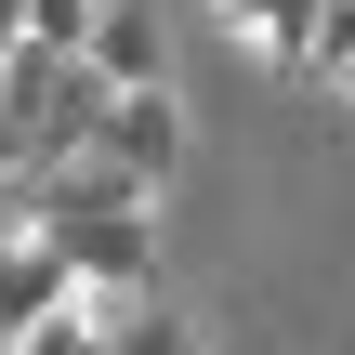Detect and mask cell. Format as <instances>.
Instances as JSON below:
<instances>
[{"label":"cell","instance_id":"3","mask_svg":"<svg viewBox=\"0 0 355 355\" xmlns=\"http://www.w3.org/2000/svg\"><path fill=\"white\" fill-rule=\"evenodd\" d=\"M66 303H79V263H66L40 224H0V355L26 343V329H53Z\"/></svg>","mask_w":355,"mask_h":355},{"label":"cell","instance_id":"7","mask_svg":"<svg viewBox=\"0 0 355 355\" xmlns=\"http://www.w3.org/2000/svg\"><path fill=\"white\" fill-rule=\"evenodd\" d=\"M92 26H105V0H26V40H53V53H92Z\"/></svg>","mask_w":355,"mask_h":355},{"label":"cell","instance_id":"1","mask_svg":"<svg viewBox=\"0 0 355 355\" xmlns=\"http://www.w3.org/2000/svg\"><path fill=\"white\" fill-rule=\"evenodd\" d=\"M26 224L79 263V290H92V303H145V290H158V198H145L132 171L79 158V171L26 184Z\"/></svg>","mask_w":355,"mask_h":355},{"label":"cell","instance_id":"9","mask_svg":"<svg viewBox=\"0 0 355 355\" xmlns=\"http://www.w3.org/2000/svg\"><path fill=\"white\" fill-rule=\"evenodd\" d=\"M0 79H13V40H0Z\"/></svg>","mask_w":355,"mask_h":355},{"label":"cell","instance_id":"6","mask_svg":"<svg viewBox=\"0 0 355 355\" xmlns=\"http://www.w3.org/2000/svg\"><path fill=\"white\" fill-rule=\"evenodd\" d=\"M105 343H119V303H92V290H79V303H66L53 329H26L13 355H105Z\"/></svg>","mask_w":355,"mask_h":355},{"label":"cell","instance_id":"8","mask_svg":"<svg viewBox=\"0 0 355 355\" xmlns=\"http://www.w3.org/2000/svg\"><path fill=\"white\" fill-rule=\"evenodd\" d=\"M303 79H355V0H316V66Z\"/></svg>","mask_w":355,"mask_h":355},{"label":"cell","instance_id":"5","mask_svg":"<svg viewBox=\"0 0 355 355\" xmlns=\"http://www.w3.org/2000/svg\"><path fill=\"white\" fill-rule=\"evenodd\" d=\"M211 13H224L237 40H263V66H277V79H303V66H316V0H211Z\"/></svg>","mask_w":355,"mask_h":355},{"label":"cell","instance_id":"2","mask_svg":"<svg viewBox=\"0 0 355 355\" xmlns=\"http://www.w3.org/2000/svg\"><path fill=\"white\" fill-rule=\"evenodd\" d=\"M92 158H105V171H132V184L158 198V184L198 158V119H184V92H171V79H158V92H105V132H92Z\"/></svg>","mask_w":355,"mask_h":355},{"label":"cell","instance_id":"10","mask_svg":"<svg viewBox=\"0 0 355 355\" xmlns=\"http://www.w3.org/2000/svg\"><path fill=\"white\" fill-rule=\"evenodd\" d=\"M343 92H355V79H343Z\"/></svg>","mask_w":355,"mask_h":355},{"label":"cell","instance_id":"4","mask_svg":"<svg viewBox=\"0 0 355 355\" xmlns=\"http://www.w3.org/2000/svg\"><path fill=\"white\" fill-rule=\"evenodd\" d=\"M105 92H158L171 79V26L145 13V0H105V26H92V53H79Z\"/></svg>","mask_w":355,"mask_h":355}]
</instances>
